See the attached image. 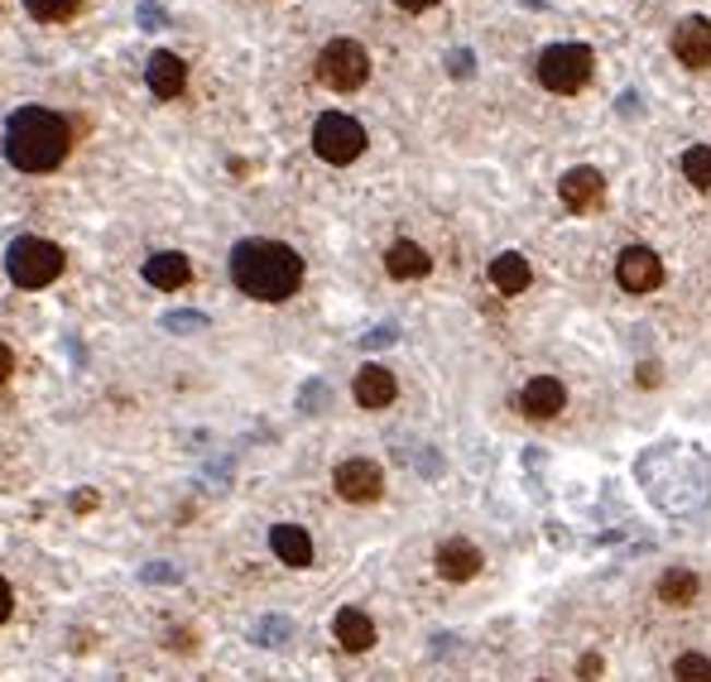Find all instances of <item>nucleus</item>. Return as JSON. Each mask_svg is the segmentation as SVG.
I'll use <instances>...</instances> for the list:
<instances>
[{
    "label": "nucleus",
    "instance_id": "12",
    "mask_svg": "<svg viewBox=\"0 0 711 682\" xmlns=\"http://www.w3.org/2000/svg\"><path fill=\"white\" fill-rule=\"evenodd\" d=\"M144 82H150V92L159 102H174V96L188 92V63L178 54H168V48H154L150 63H144Z\"/></svg>",
    "mask_w": 711,
    "mask_h": 682
},
{
    "label": "nucleus",
    "instance_id": "23",
    "mask_svg": "<svg viewBox=\"0 0 711 682\" xmlns=\"http://www.w3.org/2000/svg\"><path fill=\"white\" fill-rule=\"evenodd\" d=\"M673 682H711V659L707 654H683L673 663Z\"/></svg>",
    "mask_w": 711,
    "mask_h": 682
},
{
    "label": "nucleus",
    "instance_id": "30",
    "mask_svg": "<svg viewBox=\"0 0 711 682\" xmlns=\"http://www.w3.org/2000/svg\"><path fill=\"white\" fill-rule=\"evenodd\" d=\"M174 649H178V654L198 649V635H188V630H174Z\"/></svg>",
    "mask_w": 711,
    "mask_h": 682
},
{
    "label": "nucleus",
    "instance_id": "18",
    "mask_svg": "<svg viewBox=\"0 0 711 682\" xmlns=\"http://www.w3.org/2000/svg\"><path fill=\"white\" fill-rule=\"evenodd\" d=\"M432 270V255L418 246V240H394L384 250V274L390 279H424Z\"/></svg>",
    "mask_w": 711,
    "mask_h": 682
},
{
    "label": "nucleus",
    "instance_id": "13",
    "mask_svg": "<svg viewBox=\"0 0 711 682\" xmlns=\"http://www.w3.org/2000/svg\"><path fill=\"white\" fill-rule=\"evenodd\" d=\"M432 567H438L442 581H472L476 572L486 567V557H481V548L472 539H448L432 553Z\"/></svg>",
    "mask_w": 711,
    "mask_h": 682
},
{
    "label": "nucleus",
    "instance_id": "2",
    "mask_svg": "<svg viewBox=\"0 0 711 682\" xmlns=\"http://www.w3.org/2000/svg\"><path fill=\"white\" fill-rule=\"evenodd\" d=\"M0 150L20 174H54L72 150V126L48 106H20L5 120V144Z\"/></svg>",
    "mask_w": 711,
    "mask_h": 682
},
{
    "label": "nucleus",
    "instance_id": "28",
    "mask_svg": "<svg viewBox=\"0 0 711 682\" xmlns=\"http://www.w3.org/2000/svg\"><path fill=\"white\" fill-rule=\"evenodd\" d=\"M635 380H640L644 389H654V385H659V365H654V361H644L640 371H635Z\"/></svg>",
    "mask_w": 711,
    "mask_h": 682
},
{
    "label": "nucleus",
    "instance_id": "8",
    "mask_svg": "<svg viewBox=\"0 0 711 682\" xmlns=\"http://www.w3.org/2000/svg\"><path fill=\"white\" fill-rule=\"evenodd\" d=\"M664 260H659V250L649 246H625L620 260H616V279L625 294H654L659 284H664Z\"/></svg>",
    "mask_w": 711,
    "mask_h": 682
},
{
    "label": "nucleus",
    "instance_id": "20",
    "mask_svg": "<svg viewBox=\"0 0 711 682\" xmlns=\"http://www.w3.org/2000/svg\"><path fill=\"white\" fill-rule=\"evenodd\" d=\"M697 591H702V581H697V572H688V567H668L664 577H659V601L673 605V611H688L697 601Z\"/></svg>",
    "mask_w": 711,
    "mask_h": 682
},
{
    "label": "nucleus",
    "instance_id": "32",
    "mask_svg": "<svg viewBox=\"0 0 711 682\" xmlns=\"http://www.w3.org/2000/svg\"><path fill=\"white\" fill-rule=\"evenodd\" d=\"M394 5L408 10V15H418V10H432V5H438V0H394Z\"/></svg>",
    "mask_w": 711,
    "mask_h": 682
},
{
    "label": "nucleus",
    "instance_id": "11",
    "mask_svg": "<svg viewBox=\"0 0 711 682\" xmlns=\"http://www.w3.org/2000/svg\"><path fill=\"white\" fill-rule=\"evenodd\" d=\"M568 409V389H562V380H553V375H534L524 389H520V413L534 423H548L558 419V413Z\"/></svg>",
    "mask_w": 711,
    "mask_h": 682
},
{
    "label": "nucleus",
    "instance_id": "24",
    "mask_svg": "<svg viewBox=\"0 0 711 682\" xmlns=\"http://www.w3.org/2000/svg\"><path fill=\"white\" fill-rule=\"evenodd\" d=\"M601 673H606V659H601V654H582V659H577V678L592 682V678H601Z\"/></svg>",
    "mask_w": 711,
    "mask_h": 682
},
{
    "label": "nucleus",
    "instance_id": "29",
    "mask_svg": "<svg viewBox=\"0 0 711 682\" xmlns=\"http://www.w3.org/2000/svg\"><path fill=\"white\" fill-rule=\"evenodd\" d=\"M452 78H472V54H452Z\"/></svg>",
    "mask_w": 711,
    "mask_h": 682
},
{
    "label": "nucleus",
    "instance_id": "15",
    "mask_svg": "<svg viewBox=\"0 0 711 682\" xmlns=\"http://www.w3.org/2000/svg\"><path fill=\"white\" fill-rule=\"evenodd\" d=\"M352 395L360 409H390L394 395H400V380H394V371H384V365H360L352 380Z\"/></svg>",
    "mask_w": 711,
    "mask_h": 682
},
{
    "label": "nucleus",
    "instance_id": "17",
    "mask_svg": "<svg viewBox=\"0 0 711 682\" xmlns=\"http://www.w3.org/2000/svg\"><path fill=\"white\" fill-rule=\"evenodd\" d=\"M270 548L284 567H312V539L304 524H274L270 529Z\"/></svg>",
    "mask_w": 711,
    "mask_h": 682
},
{
    "label": "nucleus",
    "instance_id": "1",
    "mask_svg": "<svg viewBox=\"0 0 711 682\" xmlns=\"http://www.w3.org/2000/svg\"><path fill=\"white\" fill-rule=\"evenodd\" d=\"M232 284L256 303H284L304 289V255L284 240L250 236L232 246Z\"/></svg>",
    "mask_w": 711,
    "mask_h": 682
},
{
    "label": "nucleus",
    "instance_id": "9",
    "mask_svg": "<svg viewBox=\"0 0 711 682\" xmlns=\"http://www.w3.org/2000/svg\"><path fill=\"white\" fill-rule=\"evenodd\" d=\"M673 58L688 72L711 68V20L707 15H688L673 24Z\"/></svg>",
    "mask_w": 711,
    "mask_h": 682
},
{
    "label": "nucleus",
    "instance_id": "26",
    "mask_svg": "<svg viewBox=\"0 0 711 682\" xmlns=\"http://www.w3.org/2000/svg\"><path fill=\"white\" fill-rule=\"evenodd\" d=\"M10 375H15V351L0 341V385H10Z\"/></svg>",
    "mask_w": 711,
    "mask_h": 682
},
{
    "label": "nucleus",
    "instance_id": "7",
    "mask_svg": "<svg viewBox=\"0 0 711 682\" xmlns=\"http://www.w3.org/2000/svg\"><path fill=\"white\" fill-rule=\"evenodd\" d=\"M332 485H336V495H342L346 505H376L384 495V471L366 457H352V461H342V467L332 471Z\"/></svg>",
    "mask_w": 711,
    "mask_h": 682
},
{
    "label": "nucleus",
    "instance_id": "31",
    "mask_svg": "<svg viewBox=\"0 0 711 682\" xmlns=\"http://www.w3.org/2000/svg\"><path fill=\"white\" fill-rule=\"evenodd\" d=\"M72 509H82V515L96 509V491H78V495H72Z\"/></svg>",
    "mask_w": 711,
    "mask_h": 682
},
{
    "label": "nucleus",
    "instance_id": "4",
    "mask_svg": "<svg viewBox=\"0 0 711 682\" xmlns=\"http://www.w3.org/2000/svg\"><path fill=\"white\" fill-rule=\"evenodd\" d=\"M592 68H596V58H592V48L586 44H548L544 54H538V82H544L548 92H558V96H572V92H582L586 82H592Z\"/></svg>",
    "mask_w": 711,
    "mask_h": 682
},
{
    "label": "nucleus",
    "instance_id": "3",
    "mask_svg": "<svg viewBox=\"0 0 711 682\" xmlns=\"http://www.w3.org/2000/svg\"><path fill=\"white\" fill-rule=\"evenodd\" d=\"M5 274L15 279L20 289H44V284H54V279L63 274V246H54V240H44V236H20V240H10V250H5Z\"/></svg>",
    "mask_w": 711,
    "mask_h": 682
},
{
    "label": "nucleus",
    "instance_id": "5",
    "mask_svg": "<svg viewBox=\"0 0 711 682\" xmlns=\"http://www.w3.org/2000/svg\"><path fill=\"white\" fill-rule=\"evenodd\" d=\"M370 78V54L360 48L356 39H332L328 48L318 54V82L328 92H360Z\"/></svg>",
    "mask_w": 711,
    "mask_h": 682
},
{
    "label": "nucleus",
    "instance_id": "6",
    "mask_svg": "<svg viewBox=\"0 0 711 682\" xmlns=\"http://www.w3.org/2000/svg\"><path fill=\"white\" fill-rule=\"evenodd\" d=\"M312 150H318L322 164L346 168L366 154V130H360V120H352V116L328 111V116H318V126H312Z\"/></svg>",
    "mask_w": 711,
    "mask_h": 682
},
{
    "label": "nucleus",
    "instance_id": "27",
    "mask_svg": "<svg viewBox=\"0 0 711 682\" xmlns=\"http://www.w3.org/2000/svg\"><path fill=\"white\" fill-rule=\"evenodd\" d=\"M10 605H15V591H10V581L0 577V625L10 620Z\"/></svg>",
    "mask_w": 711,
    "mask_h": 682
},
{
    "label": "nucleus",
    "instance_id": "16",
    "mask_svg": "<svg viewBox=\"0 0 711 682\" xmlns=\"http://www.w3.org/2000/svg\"><path fill=\"white\" fill-rule=\"evenodd\" d=\"M332 635L346 654H366V649H376V620L360 611V605H342L332 620Z\"/></svg>",
    "mask_w": 711,
    "mask_h": 682
},
{
    "label": "nucleus",
    "instance_id": "22",
    "mask_svg": "<svg viewBox=\"0 0 711 682\" xmlns=\"http://www.w3.org/2000/svg\"><path fill=\"white\" fill-rule=\"evenodd\" d=\"M683 178H688L692 188L711 192V144H692V150L683 154Z\"/></svg>",
    "mask_w": 711,
    "mask_h": 682
},
{
    "label": "nucleus",
    "instance_id": "33",
    "mask_svg": "<svg viewBox=\"0 0 711 682\" xmlns=\"http://www.w3.org/2000/svg\"><path fill=\"white\" fill-rule=\"evenodd\" d=\"M366 341H370V346H384V341H394V332H390V327H380V332H370Z\"/></svg>",
    "mask_w": 711,
    "mask_h": 682
},
{
    "label": "nucleus",
    "instance_id": "19",
    "mask_svg": "<svg viewBox=\"0 0 711 682\" xmlns=\"http://www.w3.org/2000/svg\"><path fill=\"white\" fill-rule=\"evenodd\" d=\"M490 284H496L505 298H514V294H524V289L534 284V270H529V260L520 250H505V255L490 260Z\"/></svg>",
    "mask_w": 711,
    "mask_h": 682
},
{
    "label": "nucleus",
    "instance_id": "14",
    "mask_svg": "<svg viewBox=\"0 0 711 682\" xmlns=\"http://www.w3.org/2000/svg\"><path fill=\"white\" fill-rule=\"evenodd\" d=\"M144 284L164 289V294H178V289L192 284V260L183 250H159L144 260Z\"/></svg>",
    "mask_w": 711,
    "mask_h": 682
},
{
    "label": "nucleus",
    "instance_id": "21",
    "mask_svg": "<svg viewBox=\"0 0 711 682\" xmlns=\"http://www.w3.org/2000/svg\"><path fill=\"white\" fill-rule=\"evenodd\" d=\"M24 10L39 24H68L82 10V0H24Z\"/></svg>",
    "mask_w": 711,
    "mask_h": 682
},
{
    "label": "nucleus",
    "instance_id": "25",
    "mask_svg": "<svg viewBox=\"0 0 711 682\" xmlns=\"http://www.w3.org/2000/svg\"><path fill=\"white\" fill-rule=\"evenodd\" d=\"M256 639H288V620H260V630H256Z\"/></svg>",
    "mask_w": 711,
    "mask_h": 682
},
{
    "label": "nucleus",
    "instance_id": "10",
    "mask_svg": "<svg viewBox=\"0 0 711 682\" xmlns=\"http://www.w3.org/2000/svg\"><path fill=\"white\" fill-rule=\"evenodd\" d=\"M558 198H562V207L568 212H596L601 202H606V178H601V168H592V164H577V168H568L562 174V183H558Z\"/></svg>",
    "mask_w": 711,
    "mask_h": 682
}]
</instances>
